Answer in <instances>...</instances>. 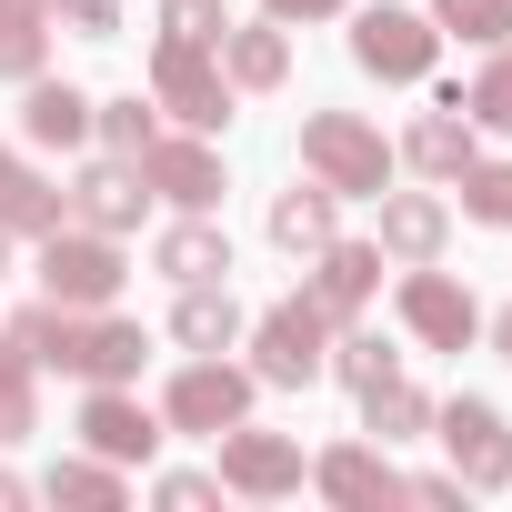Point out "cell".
Here are the masks:
<instances>
[{
  "instance_id": "ffe728a7",
  "label": "cell",
  "mask_w": 512,
  "mask_h": 512,
  "mask_svg": "<svg viewBox=\"0 0 512 512\" xmlns=\"http://www.w3.org/2000/svg\"><path fill=\"white\" fill-rule=\"evenodd\" d=\"M241 332H251V312H241L231 282H181V302H171V342L181 352H231Z\"/></svg>"
},
{
  "instance_id": "9c48e42d",
  "label": "cell",
  "mask_w": 512,
  "mask_h": 512,
  "mask_svg": "<svg viewBox=\"0 0 512 512\" xmlns=\"http://www.w3.org/2000/svg\"><path fill=\"white\" fill-rule=\"evenodd\" d=\"M161 442H171V422L141 402V382H91V392H81V452H101V462L141 472Z\"/></svg>"
},
{
  "instance_id": "ab89813d",
  "label": "cell",
  "mask_w": 512,
  "mask_h": 512,
  "mask_svg": "<svg viewBox=\"0 0 512 512\" xmlns=\"http://www.w3.org/2000/svg\"><path fill=\"white\" fill-rule=\"evenodd\" d=\"M11 502H31V482H21V472H0V512H11Z\"/></svg>"
},
{
  "instance_id": "d6a6232c",
  "label": "cell",
  "mask_w": 512,
  "mask_h": 512,
  "mask_svg": "<svg viewBox=\"0 0 512 512\" xmlns=\"http://www.w3.org/2000/svg\"><path fill=\"white\" fill-rule=\"evenodd\" d=\"M51 71V11H0V81Z\"/></svg>"
},
{
  "instance_id": "4316f807",
  "label": "cell",
  "mask_w": 512,
  "mask_h": 512,
  "mask_svg": "<svg viewBox=\"0 0 512 512\" xmlns=\"http://www.w3.org/2000/svg\"><path fill=\"white\" fill-rule=\"evenodd\" d=\"M442 101H452L472 131H512V41H502V51H482V71H472V81H452Z\"/></svg>"
},
{
  "instance_id": "8d00e7d4",
  "label": "cell",
  "mask_w": 512,
  "mask_h": 512,
  "mask_svg": "<svg viewBox=\"0 0 512 512\" xmlns=\"http://www.w3.org/2000/svg\"><path fill=\"white\" fill-rule=\"evenodd\" d=\"M402 502H462V472H402Z\"/></svg>"
},
{
  "instance_id": "f35d334b",
  "label": "cell",
  "mask_w": 512,
  "mask_h": 512,
  "mask_svg": "<svg viewBox=\"0 0 512 512\" xmlns=\"http://www.w3.org/2000/svg\"><path fill=\"white\" fill-rule=\"evenodd\" d=\"M482 342H492V352L512 362V302H502V312H482Z\"/></svg>"
},
{
  "instance_id": "cb8c5ba5",
  "label": "cell",
  "mask_w": 512,
  "mask_h": 512,
  "mask_svg": "<svg viewBox=\"0 0 512 512\" xmlns=\"http://www.w3.org/2000/svg\"><path fill=\"white\" fill-rule=\"evenodd\" d=\"M322 372H332L342 392H372V382H392V372H402V352H392L372 322H332V352H322Z\"/></svg>"
},
{
  "instance_id": "4dcf8cb0",
  "label": "cell",
  "mask_w": 512,
  "mask_h": 512,
  "mask_svg": "<svg viewBox=\"0 0 512 512\" xmlns=\"http://www.w3.org/2000/svg\"><path fill=\"white\" fill-rule=\"evenodd\" d=\"M31 432H41V362L0 342V442H31Z\"/></svg>"
},
{
  "instance_id": "30bf717a",
  "label": "cell",
  "mask_w": 512,
  "mask_h": 512,
  "mask_svg": "<svg viewBox=\"0 0 512 512\" xmlns=\"http://www.w3.org/2000/svg\"><path fill=\"white\" fill-rule=\"evenodd\" d=\"M141 181H151V201H171V211H221V191H231V171H221L211 131H151Z\"/></svg>"
},
{
  "instance_id": "44dd1931",
  "label": "cell",
  "mask_w": 512,
  "mask_h": 512,
  "mask_svg": "<svg viewBox=\"0 0 512 512\" xmlns=\"http://www.w3.org/2000/svg\"><path fill=\"white\" fill-rule=\"evenodd\" d=\"M262 231H272V241L292 251V262H312V251H322V241L342 231V191H322V181L302 171L292 191H272V221H262Z\"/></svg>"
},
{
  "instance_id": "4fadbf2b",
  "label": "cell",
  "mask_w": 512,
  "mask_h": 512,
  "mask_svg": "<svg viewBox=\"0 0 512 512\" xmlns=\"http://www.w3.org/2000/svg\"><path fill=\"white\" fill-rule=\"evenodd\" d=\"M302 292H312V302H322L332 322H362V312L382 302V241H342V231H332V241L312 251Z\"/></svg>"
},
{
  "instance_id": "5bb4252c",
  "label": "cell",
  "mask_w": 512,
  "mask_h": 512,
  "mask_svg": "<svg viewBox=\"0 0 512 512\" xmlns=\"http://www.w3.org/2000/svg\"><path fill=\"white\" fill-rule=\"evenodd\" d=\"M151 272L181 292V282H231V231H221V211H171L161 231H151Z\"/></svg>"
},
{
  "instance_id": "d4e9b609",
  "label": "cell",
  "mask_w": 512,
  "mask_h": 512,
  "mask_svg": "<svg viewBox=\"0 0 512 512\" xmlns=\"http://www.w3.org/2000/svg\"><path fill=\"white\" fill-rule=\"evenodd\" d=\"M362 432H372L382 452H392V442H422V432H432V392H422V382H402V372H392V382H372V392H362Z\"/></svg>"
},
{
  "instance_id": "1f68e13d",
  "label": "cell",
  "mask_w": 512,
  "mask_h": 512,
  "mask_svg": "<svg viewBox=\"0 0 512 512\" xmlns=\"http://www.w3.org/2000/svg\"><path fill=\"white\" fill-rule=\"evenodd\" d=\"M422 11H432V31L462 41V51H502V41H512V0H422Z\"/></svg>"
},
{
  "instance_id": "ac0fdd59",
  "label": "cell",
  "mask_w": 512,
  "mask_h": 512,
  "mask_svg": "<svg viewBox=\"0 0 512 512\" xmlns=\"http://www.w3.org/2000/svg\"><path fill=\"white\" fill-rule=\"evenodd\" d=\"M151 362V332L121 322V312H81V342H71V382H141Z\"/></svg>"
},
{
  "instance_id": "ba28073f",
  "label": "cell",
  "mask_w": 512,
  "mask_h": 512,
  "mask_svg": "<svg viewBox=\"0 0 512 512\" xmlns=\"http://www.w3.org/2000/svg\"><path fill=\"white\" fill-rule=\"evenodd\" d=\"M432 442L452 452L462 492H502V482H512V422H502L482 392H452V402H432Z\"/></svg>"
},
{
  "instance_id": "836d02e7",
  "label": "cell",
  "mask_w": 512,
  "mask_h": 512,
  "mask_svg": "<svg viewBox=\"0 0 512 512\" xmlns=\"http://www.w3.org/2000/svg\"><path fill=\"white\" fill-rule=\"evenodd\" d=\"M221 31H231L221 0H161V41H221Z\"/></svg>"
},
{
  "instance_id": "7c38bea8",
  "label": "cell",
  "mask_w": 512,
  "mask_h": 512,
  "mask_svg": "<svg viewBox=\"0 0 512 512\" xmlns=\"http://www.w3.org/2000/svg\"><path fill=\"white\" fill-rule=\"evenodd\" d=\"M61 201H71V221H91V231H111V241H131V231L151 221V181H141V161H121V151H101Z\"/></svg>"
},
{
  "instance_id": "60d3db41",
  "label": "cell",
  "mask_w": 512,
  "mask_h": 512,
  "mask_svg": "<svg viewBox=\"0 0 512 512\" xmlns=\"http://www.w3.org/2000/svg\"><path fill=\"white\" fill-rule=\"evenodd\" d=\"M11 251H21V241H11V231H0V282H11Z\"/></svg>"
},
{
  "instance_id": "7a4b0ae2",
  "label": "cell",
  "mask_w": 512,
  "mask_h": 512,
  "mask_svg": "<svg viewBox=\"0 0 512 512\" xmlns=\"http://www.w3.org/2000/svg\"><path fill=\"white\" fill-rule=\"evenodd\" d=\"M121 282H131V262H121L111 231H91V221L41 231V302H61V312H111Z\"/></svg>"
},
{
  "instance_id": "83f0119b",
  "label": "cell",
  "mask_w": 512,
  "mask_h": 512,
  "mask_svg": "<svg viewBox=\"0 0 512 512\" xmlns=\"http://www.w3.org/2000/svg\"><path fill=\"white\" fill-rule=\"evenodd\" d=\"M0 342H21L41 372H71V342H81V312H61V302H31V312H11L0 322Z\"/></svg>"
},
{
  "instance_id": "603a6c76",
  "label": "cell",
  "mask_w": 512,
  "mask_h": 512,
  "mask_svg": "<svg viewBox=\"0 0 512 512\" xmlns=\"http://www.w3.org/2000/svg\"><path fill=\"white\" fill-rule=\"evenodd\" d=\"M61 221H71L61 181H41L21 151H0V231H11V241H41V231H61Z\"/></svg>"
},
{
  "instance_id": "d590c367",
  "label": "cell",
  "mask_w": 512,
  "mask_h": 512,
  "mask_svg": "<svg viewBox=\"0 0 512 512\" xmlns=\"http://www.w3.org/2000/svg\"><path fill=\"white\" fill-rule=\"evenodd\" d=\"M151 502H171V512H201V502H221V472H161V482H151Z\"/></svg>"
},
{
  "instance_id": "e0dca14e",
  "label": "cell",
  "mask_w": 512,
  "mask_h": 512,
  "mask_svg": "<svg viewBox=\"0 0 512 512\" xmlns=\"http://www.w3.org/2000/svg\"><path fill=\"white\" fill-rule=\"evenodd\" d=\"M21 141L31 151H81L91 141V91L81 81H51V71L21 81Z\"/></svg>"
},
{
  "instance_id": "6da1fadb",
  "label": "cell",
  "mask_w": 512,
  "mask_h": 512,
  "mask_svg": "<svg viewBox=\"0 0 512 512\" xmlns=\"http://www.w3.org/2000/svg\"><path fill=\"white\" fill-rule=\"evenodd\" d=\"M302 171H312L322 191H342V201H382L392 171H402V151H392L382 121H362V111H312V121H302Z\"/></svg>"
},
{
  "instance_id": "b9f144b4",
  "label": "cell",
  "mask_w": 512,
  "mask_h": 512,
  "mask_svg": "<svg viewBox=\"0 0 512 512\" xmlns=\"http://www.w3.org/2000/svg\"><path fill=\"white\" fill-rule=\"evenodd\" d=\"M0 11H51V0H0Z\"/></svg>"
},
{
  "instance_id": "f1b7e54d",
  "label": "cell",
  "mask_w": 512,
  "mask_h": 512,
  "mask_svg": "<svg viewBox=\"0 0 512 512\" xmlns=\"http://www.w3.org/2000/svg\"><path fill=\"white\" fill-rule=\"evenodd\" d=\"M151 131H161V101H151V91H111V101H91V141H101V151L141 161Z\"/></svg>"
},
{
  "instance_id": "2e32d148",
  "label": "cell",
  "mask_w": 512,
  "mask_h": 512,
  "mask_svg": "<svg viewBox=\"0 0 512 512\" xmlns=\"http://www.w3.org/2000/svg\"><path fill=\"white\" fill-rule=\"evenodd\" d=\"M312 492L342 502V512H372V502H402V472H392L382 442H332V452L312 462Z\"/></svg>"
},
{
  "instance_id": "484cf974",
  "label": "cell",
  "mask_w": 512,
  "mask_h": 512,
  "mask_svg": "<svg viewBox=\"0 0 512 512\" xmlns=\"http://www.w3.org/2000/svg\"><path fill=\"white\" fill-rule=\"evenodd\" d=\"M41 492H51V502H81V512H121V502H131V472L101 462V452H71V462H51Z\"/></svg>"
},
{
  "instance_id": "d6986e66",
  "label": "cell",
  "mask_w": 512,
  "mask_h": 512,
  "mask_svg": "<svg viewBox=\"0 0 512 512\" xmlns=\"http://www.w3.org/2000/svg\"><path fill=\"white\" fill-rule=\"evenodd\" d=\"M221 81L231 91H282L292 81V31L262 11V21H231L221 31Z\"/></svg>"
},
{
  "instance_id": "74e56055",
  "label": "cell",
  "mask_w": 512,
  "mask_h": 512,
  "mask_svg": "<svg viewBox=\"0 0 512 512\" xmlns=\"http://www.w3.org/2000/svg\"><path fill=\"white\" fill-rule=\"evenodd\" d=\"M262 11H272V21L292 31V21H342V11H352V0H262Z\"/></svg>"
},
{
  "instance_id": "3957f363",
  "label": "cell",
  "mask_w": 512,
  "mask_h": 512,
  "mask_svg": "<svg viewBox=\"0 0 512 512\" xmlns=\"http://www.w3.org/2000/svg\"><path fill=\"white\" fill-rule=\"evenodd\" d=\"M251 372H262L272 392H312L322 382V352H332V312L312 292H282L272 312H251Z\"/></svg>"
},
{
  "instance_id": "7402d4cb",
  "label": "cell",
  "mask_w": 512,
  "mask_h": 512,
  "mask_svg": "<svg viewBox=\"0 0 512 512\" xmlns=\"http://www.w3.org/2000/svg\"><path fill=\"white\" fill-rule=\"evenodd\" d=\"M392 151H402V171H422V181H452V171H462V161L482 151V131H472V121H462L452 101H432V111H422V121H412V131H402Z\"/></svg>"
},
{
  "instance_id": "9a60e30c",
  "label": "cell",
  "mask_w": 512,
  "mask_h": 512,
  "mask_svg": "<svg viewBox=\"0 0 512 512\" xmlns=\"http://www.w3.org/2000/svg\"><path fill=\"white\" fill-rule=\"evenodd\" d=\"M382 262H442V251H452V201L442 191H382Z\"/></svg>"
},
{
  "instance_id": "8992f818",
  "label": "cell",
  "mask_w": 512,
  "mask_h": 512,
  "mask_svg": "<svg viewBox=\"0 0 512 512\" xmlns=\"http://www.w3.org/2000/svg\"><path fill=\"white\" fill-rule=\"evenodd\" d=\"M342 21H352V61H362L382 91H412V81H432V61H442V31H432V11L372 0V11H342Z\"/></svg>"
},
{
  "instance_id": "52a82bcc",
  "label": "cell",
  "mask_w": 512,
  "mask_h": 512,
  "mask_svg": "<svg viewBox=\"0 0 512 512\" xmlns=\"http://www.w3.org/2000/svg\"><path fill=\"white\" fill-rule=\"evenodd\" d=\"M392 312H402V332H412L422 352H472V342H482V302H472V282H452L442 262H412L402 292H392Z\"/></svg>"
},
{
  "instance_id": "5b68a950",
  "label": "cell",
  "mask_w": 512,
  "mask_h": 512,
  "mask_svg": "<svg viewBox=\"0 0 512 512\" xmlns=\"http://www.w3.org/2000/svg\"><path fill=\"white\" fill-rule=\"evenodd\" d=\"M141 91L181 121V131H231V81H221V41H151Z\"/></svg>"
},
{
  "instance_id": "8fae6325",
  "label": "cell",
  "mask_w": 512,
  "mask_h": 512,
  "mask_svg": "<svg viewBox=\"0 0 512 512\" xmlns=\"http://www.w3.org/2000/svg\"><path fill=\"white\" fill-rule=\"evenodd\" d=\"M211 442H221V492H241V502H282V492L312 482V462H302L292 432H251V422H231V432H211Z\"/></svg>"
},
{
  "instance_id": "277c9868",
  "label": "cell",
  "mask_w": 512,
  "mask_h": 512,
  "mask_svg": "<svg viewBox=\"0 0 512 512\" xmlns=\"http://www.w3.org/2000/svg\"><path fill=\"white\" fill-rule=\"evenodd\" d=\"M251 402H262V372H251V362L191 352V362L171 372V392H161V422H171V432H191V442H211V432L251 422Z\"/></svg>"
},
{
  "instance_id": "f546056e",
  "label": "cell",
  "mask_w": 512,
  "mask_h": 512,
  "mask_svg": "<svg viewBox=\"0 0 512 512\" xmlns=\"http://www.w3.org/2000/svg\"><path fill=\"white\" fill-rule=\"evenodd\" d=\"M442 191H462V221H482V231H512V161H462Z\"/></svg>"
},
{
  "instance_id": "e575fe53",
  "label": "cell",
  "mask_w": 512,
  "mask_h": 512,
  "mask_svg": "<svg viewBox=\"0 0 512 512\" xmlns=\"http://www.w3.org/2000/svg\"><path fill=\"white\" fill-rule=\"evenodd\" d=\"M51 21L71 41H121V0H51Z\"/></svg>"
}]
</instances>
